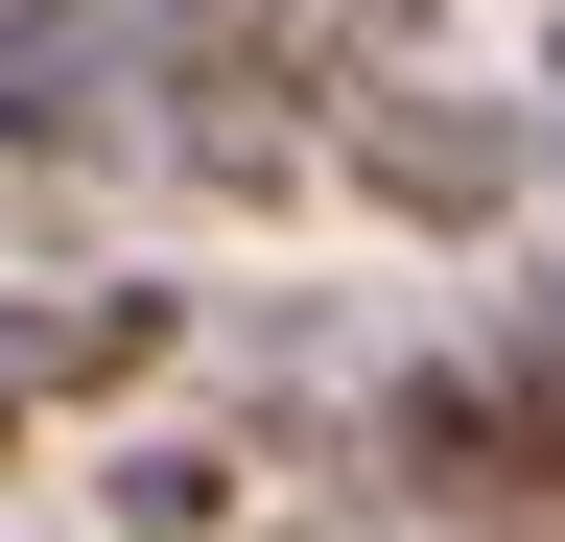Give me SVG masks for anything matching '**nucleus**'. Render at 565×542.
Here are the masks:
<instances>
[{
  "label": "nucleus",
  "instance_id": "obj_1",
  "mask_svg": "<svg viewBox=\"0 0 565 542\" xmlns=\"http://www.w3.org/2000/svg\"><path fill=\"white\" fill-rule=\"evenodd\" d=\"M166 0H0V166H95L166 118Z\"/></svg>",
  "mask_w": 565,
  "mask_h": 542
},
{
  "label": "nucleus",
  "instance_id": "obj_5",
  "mask_svg": "<svg viewBox=\"0 0 565 542\" xmlns=\"http://www.w3.org/2000/svg\"><path fill=\"white\" fill-rule=\"evenodd\" d=\"M519 142H542V166H565V47H542V95H519Z\"/></svg>",
  "mask_w": 565,
  "mask_h": 542
},
{
  "label": "nucleus",
  "instance_id": "obj_4",
  "mask_svg": "<svg viewBox=\"0 0 565 542\" xmlns=\"http://www.w3.org/2000/svg\"><path fill=\"white\" fill-rule=\"evenodd\" d=\"M141 354H166V284H47V307H0V448L71 425V401H118Z\"/></svg>",
  "mask_w": 565,
  "mask_h": 542
},
{
  "label": "nucleus",
  "instance_id": "obj_3",
  "mask_svg": "<svg viewBox=\"0 0 565 542\" xmlns=\"http://www.w3.org/2000/svg\"><path fill=\"white\" fill-rule=\"evenodd\" d=\"M330 166H353V189H401V213H494V189H519L542 142H519L494 95H448V72H401V95H353V118H330Z\"/></svg>",
  "mask_w": 565,
  "mask_h": 542
},
{
  "label": "nucleus",
  "instance_id": "obj_2",
  "mask_svg": "<svg viewBox=\"0 0 565 542\" xmlns=\"http://www.w3.org/2000/svg\"><path fill=\"white\" fill-rule=\"evenodd\" d=\"M166 47L236 72V95H282V118H353V95L424 72V0H166Z\"/></svg>",
  "mask_w": 565,
  "mask_h": 542
}]
</instances>
